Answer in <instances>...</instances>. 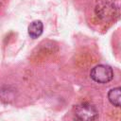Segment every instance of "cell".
Segmentation results:
<instances>
[{"mask_svg":"<svg viewBox=\"0 0 121 121\" xmlns=\"http://www.w3.org/2000/svg\"><path fill=\"white\" fill-rule=\"evenodd\" d=\"M74 114L78 121H95L98 117V111L93 104L84 102L76 106Z\"/></svg>","mask_w":121,"mask_h":121,"instance_id":"6da1fadb","label":"cell"},{"mask_svg":"<svg viewBox=\"0 0 121 121\" xmlns=\"http://www.w3.org/2000/svg\"><path fill=\"white\" fill-rule=\"evenodd\" d=\"M95 12L99 19L103 21H111L117 16L118 9L112 2L101 0L95 6Z\"/></svg>","mask_w":121,"mask_h":121,"instance_id":"7a4b0ae2","label":"cell"},{"mask_svg":"<svg viewBox=\"0 0 121 121\" xmlns=\"http://www.w3.org/2000/svg\"><path fill=\"white\" fill-rule=\"evenodd\" d=\"M43 25L40 20H36V21L31 22L28 26V28H27L28 35L32 39H36V38L40 37L43 33Z\"/></svg>","mask_w":121,"mask_h":121,"instance_id":"277c9868","label":"cell"},{"mask_svg":"<svg viewBox=\"0 0 121 121\" xmlns=\"http://www.w3.org/2000/svg\"><path fill=\"white\" fill-rule=\"evenodd\" d=\"M108 99L113 106L121 108V87L112 88L108 92Z\"/></svg>","mask_w":121,"mask_h":121,"instance_id":"5b68a950","label":"cell"},{"mask_svg":"<svg viewBox=\"0 0 121 121\" xmlns=\"http://www.w3.org/2000/svg\"><path fill=\"white\" fill-rule=\"evenodd\" d=\"M90 76L91 78L97 83H107L112 79L113 71L109 65L98 64L91 70Z\"/></svg>","mask_w":121,"mask_h":121,"instance_id":"3957f363","label":"cell"}]
</instances>
